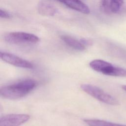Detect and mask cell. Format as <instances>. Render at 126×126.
Masks as SVG:
<instances>
[{"mask_svg": "<svg viewBox=\"0 0 126 126\" xmlns=\"http://www.w3.org/2000/svg\"><path fill=\"white\" fill-rule=\"evenodd\" d=\"M89 65L94 70L106 75L115 77L126 76V69L114 66L111 63L102 60H93Z\"/></svg>", "mask_w": 126, "mask_h": 126, "instance_id": "7a4b0ae2", "label": "cell"}, {"mask_svg": "<svg viewBox=\"0 0 126 126\" xmlns=\"http://www.w3.org/2000/svg\"><path fill=\"white\" fill-rule=\"evenodd\" d=\"M37 82L31 79L22 80L4 86L0 88V96L8 99L21 98L32 92L37 86Z\"/></svg>", "mask_w": 126, "mask_h": 126, "instance_id": "6da1fadb", "label": "cell"}, {"mask_svg": "<svg viewBox=\"0 0 126 126\" xmlns=\"http://www.w3.org/2000/svg\"><path fill=\"white\" fill-rule=\"evenodd\" d=\"M80 88L86 93L104 103L112 105L119 104V101L116 98L95 86L90 84H82Z\"/></svg>", "mask_w": 126, "mask_h": 126, "instance_id": "3957f363", "label": "cell"}, {"mask_svg": "<svg viewBox=\"0 0 126 126\" xmlns=\"http://www.w3.org/2000/svg\"><path fill=\"white\" fill-rule=\"evenodd\" d=\"M74 10L85 14L90 12L89 7L80 0H56Z\"/></svg>", "mask_w": 126, "mask_h": 126, "instance_id": "ba28073f", "label": "cell"}, {"mask_svg": "<svg viewBox=\"0 0 126 126\" xmlns=\"http://www.w3.org/2000/svg\"><path fill=\"white\" fill-rule=\"evenodd\" d=\"M84 122L88 126H126V125L114 123L98 119H86Z\"/></svg>", "mask_w": 126, "mask_h": 126, "instance_id": "8fae6325", "label": "cell"}, {"mask_svg": "<svg viewBox=\"0 0 126 126\" xmlns=\"http://www.w3.org/2000/svg\"><path fill=\"white\" fill-rule=\"evenodd\" d=\"M0 16L1 18L4 19H9L11 17V15L8 12L2 8L0 10Z\"/></svg>", "mask_w": 126, "mask_h": 126, "instance_id": "7c38bea8", "label": "cell"}, {"mask_svg": "<svg viewBox=\"0 0 126 126\" xmlns=\"http://www.w3.org/2000/svg\"><path fill=\"white\" fill-rule=\"evenodd\" d=\"M62 40L70 47L78 51H83L86 49V46L81 40H78L71 36L63 35L61 36Z\"/></svg>", "mask_w": 126, "mask_h": 126, "instance_id": "30bf717a", "label": "cell"}, {"mask_svg": "<svg viewBox=\"0 0 126 126\" xmlns=\"http://www.w3.org/2000/svg\"><path fill=\"white\" fill-rule=\"evenodd\" d=\"M118 0L119 1H120L121 3H122V4H123V3H124V0Z\"/></svg>", "mask_w": 126, "mask_h": 126, "instance_id": "5bb4252c", "label": "cell"}, {"mask_svg": "<svg viewBox=\"0 0 126 126\" xmlns=\"http://www.w3.org/2000/svg\"><path fill=\"white\" fill-rule=\"evenodd\" d=\"M30 119V116L25 114H10L1 117L0 126H20Z\"/></svg>", "mask_w": 126, "mask_h": 126, "instance_id": "8992f818", "label": "cell"}, {"mask_svg": "<svg viewBox=\"0 0 126 126\" xmlns=\"http://www.w3.org/2000/svg\"><path fill=\"white\" fill-rule=\"evenodd\" d=\"M37 10L40 15L45 16H53L57 12V9L54 5L46 1H40Z\"/></svg>", "mask_w": 126, "mask_h": 126, "instance_id": "9c48e42d", "label": "cell"}, {"mask_svg": "<svg viewBox=\"0 0 126 126\" xmlns=\"http://www.w3.org/2000/svg\"><path fill=\"white\" fill-rule=\"evenodd\" d=\"M123 4L117 0H101L100 8L105 13L111 14L118 12Z\"/></svg>", "mask_w": 126, "mask_h": 126, "instance_id": "52a82bcc", "label": "cell"}, {"mask_svg": "<svg viewBox=\"0 0 126 126\" xmlns=\"http://www.w3.org/2000/svg\"><path fill=\"white\" fill-rule=\"evenodd\" d=\"M122 88L123 90H124V91H125L126 92V85H123L122 86Z\"/></svg>", "mask_w": 126, "mask_h": 126, "instance_id": "4fadbf2b", "label": "cell"}, {"mask_svg": "<svg viewBox=\"0 0 126 126\" xmlns=\"http://www.w3.org/2000/svg\"><path fill=\"white\" fill-rule=\"evenodd\" d=\"M0 54V58L2 61L12 65L24 68H34V64L32 63L15 55L1 51Z\"/></svg>", "mask_w": 126, "mask_h": 126, "instance_id": "5b68a950", "label": "cell"}, {"mask_svg": "<svg viewBox=\"0 0 126 126\" xmlns=\"http://www.w3.org/2000/svg\"><path fill=\"white\" fill-rule=\"evenodd\" d=\"M4 40L12 44H32L39 42V38L35 34L22 32H9L5 33Z\"/></svg>", "mask_w": 126, "mask_h": 126, "instance_id": "277c9868", "label": "cell"}]
</instances>
